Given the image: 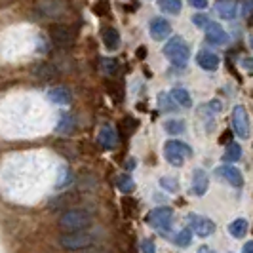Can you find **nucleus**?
I'll return each mask as SVG.
<instances>
[{"mask_svg":"<svg viewBox=\"0 0 253 253\" xmlns=\"http://www.w3.org/2000/svg\"><path fill=\"white\" fill-rule=\"evenodd\" d=\"M93 225V217L86 210H65L59 217V228L65 232H80L88 230Z\"/></svg>","mask_w":253,"mask_h":253,"instance_id":"nucleus-1","label":"nucleus"},{"mask_svg":"<svg viewBox=\"0 0 253 253\" xmlns=\"http://www.w3.org/2000/svg\"><path fill=\"white\" fill-rule=\"evenodd\" d=\"M164 55L175 67H185L190 59V48L183 37H171L166 42Z\"/></svg>","mask_w":253,"mask_h":253,"instance_id":"nucleus-2","label":"nucleus"},{"mask_svg":"<svg viewBox=\"0 0 253 253\" xmlns=\"http://www.w3.org/2000/svg\"><path fill=\"white\" fill-rule=\"evenodd\" d=\"M192 156V149L187 143L179 139H169L164 143V158L175 168H181L185 164V160Z\"/></svg>","mask_w":253,"mask_h":253,"instance_id":"nucleus-3","label":"nucleus"},{"mask_svg":"<svg viewBox=\"0 0 253 253\" xmlns=\"http://www.w3.org/2000/svg\"><path fill=\"white\" fill-rule=\"evenodd\" d=\"M147 223L152 228H156L158 232L168 234L171 230V225H173V210L168 208V206H158V208H154V210L149 211Z\"/></svg>","mask_w":253,"mask_h":253,"instance_id":"nucleus-4","label":"nucleus"},{"mask_svg":"<svg viewBox=\"0 0 253 253\" xmlns=\"http://www.w3.org/2000/svg\"><path fill=\"white\" fill-rule=\"evenodd\" d=\"M93 234H89L88 230H80V232H65L59 238V244L69 252H80V250H88L93 246Z\"/></svg>","mask_w":253,"mask_h":253,"instance_id":"nucleus-5","label":"nucleus"},{"mask_svg":"<svg viewBox=\"0 0 253 253\" xmlns=\"http://www.w3.org/2000/svg\"><path fill=\"white\" fill-rule=\"evenodd\" d=\"M230 126L236 137L240 139H250V133H252V126H250V114L246 111L244 105H236L232 109L230 114Z\"/></svg>","mask_w":253,"mask_h":253,"instance_id":"nucleus-6","label":"nucleus"},{"mask_svg":"<svg viewBox=\"0 0 253 253\" xmlns=\"http://www.w3.org/2000/svg\"><path fill=\"white\" fill-rule=\"evenodd\" d=\"M50 38L51 42L57 48H73L76 42V31L69 25H51L50 29Z\"/></svg>","mask_w":253,"mask_h":253,"instance_id":"nucleus-7","label":"nucleus"},{"mask_svg":"<svg viewBox=\"0 0 253 253\" xmlns=\"http://www.w3.org/2000/svg\"><path fill=\"white\" fill-rule=\"evenodd\" d=\"M187 223H189L190 230H192L196 236H200V238L211 236L217 228L215 223H213L211 219L202 217V215H196V213H189V215H187Z\"/></svg>","mask_w":253,"mask_h":253,"instance_id":"nucleus-8","label":"nucleus"},{"mask_svg":"<svg viewBox=\"0 0 253 253\" xmlns=\"http://www.w3.org/2000/svg\"><path fill=\"white\" fill-rule=\"evenodd\" d=\"M230 37L228 33L223 29V25H219L217 21H211L208 29H206V42L211 46H227Z\"/></svg>","mask_w":253,"mask_h":253,"instance_id":"nucleus-9","label":"nucleus"},{"mask_svg":"<svg viewBox=\"0 0 253 253\" xmlns=\"http://www.w3.org/2000/svg\"><path fill=\"white\" fill-rule=\"evenodd\" d=\"M215 171L219 177H223L227 183H230L234 189H242L244 187V175H242L240 169L234 168L232 164H221Z\"/></svg>","mask_w":253,"mask_h":253,"instance_id":"nucleus-10","label":"nucleus"},{"mask_svg":"<svg viewBox=\"0 0 253 253\" xmlns=\"http://www.w3.org/2000/svg\"><path fill=\"white\" fill-rule=\"evenodd\" d=\"M149 33H151L152 40H166V38L171 35V25L169 21L164 19V17H154L149 23Z\"/></svg>","mask_w":253,"mask_h":253,"instance_id":"nucleus-11","label":"nucleus"},{"mask_svg":"<svg viewBox=\"0 0 253 253\" xmlns=\"http://www.w3.org/2000/svg\"><path fill=\"white\" fill-rule=\"evenodd\" d=\"M37 10L40 12V15H42V17H48V19H57V17H63V15H65L67 6H65L63 2H55V0H51V2H38Z\"/></svg>","mask_w":253,"mask_h":253,"instance_id":"nucleus-12","label":"nucleus"},{"mask_svg":"<svg viewBox=\"0 0 253 253\" xmlns=\"http://www.w3.org/2000/svg\"><path fill=\"white\" fill-rule=\"evenodd\" d=\"M196 63H198L200 69L208 71V73H215L217 69H219V65H221V59H219V55L213 53V51L200 50L196 53Z\"/></svg>","mask_w":253,"mask_h":253,"instance_id":"nucleus-13","label":"nucleus"},{"mask_svg":"<svg viewBox=\"0 0 253 253\" xmlns=\"http://www.w3.org/2000/svg\"><path fill=\"white\" fill-rule=\"evenodd\" d=\"M238 10H240L238 2H232V0H219V2H215L217 15L221 19H225V21H232L238 15Z\"/></svg>","mask_w":253,"mask_h":253,"instance_id":"nucleus-14","label":"nucleus"},{"mask_svg":"<svg viewBox=\"0 0 253 253\" xmlns=\"http://www.w3.org/2000/svg\"><path fill=\"white\" fill-rule=\"evenodd\" d=\"M97 141L105 151H113L114 147L118 145V131L113 126H103L97 133Z\"/></svg>","mask_w":253,"mask_h":253,"instance_id":"nucleus-15","label":"nucleus"},{"mask_svg":"<svg viewBox=\"0 0 253 253\" xmlns=\"http://www.w3.org/2000/svg\"><path fill=\"white\" fill-rule=\"evenodd\" d=\"M208 187H210V177L208 173L204 171L202 168H196L192 171V192L196 196H204L208 192Z\"/></svg>","mask_w":253,"mask_h":253,"instance_id":"nucleus-16","label":"nucleus"},{"mask_svg":"<svg viewBox=\"0 0 253 253\" xmlns=\"http://www.w3.org/2000/svg\"><path fill=\"white\" fill-rule=\"evenodd\" d=\"M101 38H103V44H105V48H107V50L114 51V50H118V48H120L122 38H120V33H118L114 27H103Z\"/></svg>","mask_w":253,"mask_h":253,"instance_id":"nucleus-17","label":"nucleus"},{"mask_svg":"<svg viewBox=\"0 0 253 253\" xmlns=\"http://www.w3.org/2000/svg\"><path fill=\"white\" fill-rule=\"evenodd\" d=\"M248 230H250V223H248L244 217L234 219V221L228 225V234H230L232 238H236V240H242V238L248 234Z\"/></svg>","mask_w":253,"mask_h":253,"instance_id":"nucleus-18","label":"nucleus"},{"mask_svg":"<svg viewBox=\"0 0 253 253\" xmlns=\"http://www.w3.org/2000/svg\"><path fill=\"white\" fill-rule=\"evenodd\" d=\"M48 99L51 103H57V105H69V103L73 101V95H71V91L63 86H57V88H51L48 91Z\"/></svg>","mask_w":253,"mask_h":253,"instance_id":"nucleus-19","label":"nucleus"},{"mask_svg":"<svg viewBox=\"0 0 253 253\" xmlns=\"http://www.w3.org/2000/svg\"><path fill=\"white\" fill-rule=\"evenodd\" d=\"M169 95H171V99L177 103L179 107H183V109H190V107H192V97H190L189 89H185V88H173Z\"/></svg>","mask_w":253,"mask_h":253,"instance_id":"nucleus-20","label":"nucleus"},{"mask_svg":"<svg viewBox=\"0 0 253 253\" xmlns=\"http://www.w3.org/2000/svg\"><path fill=\"white\" fill-rule=\"evenodd\" d=\"M114 185H116V189L120 190V192H124V194H129V192L135 190V181H133V177H131L129 173H120V175H116Z\"/></svg>","mask_w":253,"mask_h":253,"instance_id":"nucleus-21","label":"nucleus"},{"mask_svg":"<svg viewBox=\"0 0 253 253\" xmlns=\"http://www.w3.org/2000/svg\"><path fill=\"white\" fill-rule=\"evenodd\" d=\"M242 158V147L238 143H230L228 147H225V152H223V160L227 164H234Z\"/></svg>","mask_w":253,"mask_h":253,"instance_id":"nucleus-22","label":"nucleus"},{"mask_svg":"<svg viewBox=\"0 0 253 253\" xmlns=\"http://www.w3.org/2000/svg\"><path fill=\"white\" fill-rule=\"evenodd\" d=\"M164 129L169 135H181V133H185L187 126H185V120H181V118H169L164 122Z\"/></svg>","mask_w":253,"mask_h":253,"instance_id":"nucleus-23","label":"nucleus"},{"mask_svg":"<svg viewBox=\"0 0 253 253\" xmlns=\"http://www.w3.org/2000/svg\"><path fill=\"white\" fill-rule=\"evenodd\" d=\"M75 126H76V122L71 114H61L59 124H57V127H55V131H57V133H63V135H71L73 129H75Z\"/></svg>","mask_w":253,"mask_h":253,"instance_id":"nucleus-24","label":"nucleus"},{"mask_svg":"<svg viewBox=\"0 0 253 253\" xmlns=\"http://www.w3.org/2000/svg\"><path fill=\"white\" fill-rule=\"evenodd\" d=\"M73 183V171L69 166H61L59 168V173H57V181H55V189L61 190L65 187H69Z\"/></svg>","mask_w":253,"mask_h":253,"instance_id":"nucleus-25","label":"nucleus"},{"mask_svg":"<svg viewBox=\"0 0 253 253\" xmlns=\"http://www.w3.org/2000/svg\"><path fill=\"white\" fill-rule=\"evenodd\" d=\"M156 4H158V8L164 13H168V15H177V13L181 12V8H183V4H181L179 0H158Z\"/></svg>","mask_w":253,"mask_h":253,"instance_id":"nucleus-26","label":"nucleus"},{"mask_svg":"<svg viewBox=\"0 0 253 253\" xmlns=\"http://www.w3.org/2000/svg\"><path fill=\"white\" fill-rule=\"evenodd\" d=\"M158 107H160L162 113H173L177 109V103L171 99L169 93L162 91V93H158Z\"/></svg>","mask_w":253,"mask_h":253,"instance_id":"nucleus-27","label":"nucleus"},{"mask_svg":"<svg viewBox=\"0 0 253 253\" xmlns=\"http://www.w3.org/2000/svg\"><path fill=\"white\" fill-rule=\"evenodd\" d=\"M190 242H192V230L189 227L179 230L177 236H175V244H177L179 248H189Z\"/></svg>","mask_w":253,"mask_h":253,"instance_id":"nucleus-28","label":"nucleus"},{"mask_svg":"<svg viewBox=\"0 0 253 253\" xmlns=\"http://www.w3.org/2000/svg\"><path fill=\"white\" fill-rule=\"evenodd\" d=\"M101 69L107 76H114L118 73V61L116 59H101Z\"/></svg>","mask_w":253,"mask_h":253,"instance_id":"nucleus-29","label":"nucleus"},{"mask_svg":"<svg viewBox=\"0 0 253 253\" xmlns=\"http://www.w3.org/2000/svg\"><path fill=\"white\" fill-rule=\"evenodd\" d=\"M160 187H162V189H166L168 192H177V190H179V183H177V179L164 175V177L160 179Z\"/></svg>","mask_w":253,"mask_h":253,"instance_id":"nucleus-30","label":"nucleus"},{"mask_svg":"<svg viewBox=\"0 0 253 253\" xmlns=\"http://www.w3.org/2000/svg\"><path fill=\"white\" fill-rule=\"evenodd\" d=\"M192 23L198 27V29H204V31H206L211 21H210V17H208L206 13H194V15H192Z\"/></svg>","mask_w":253,"mask_h":253,"instance_id":"nucleus-31","label":"nucleus"},{"mask_svg":"<svg viewBox=\"0 0 253 253\" xmlns=\"http://www.w3.org/2000/svg\"><path fill=\"white\" fill-rule=\"evenodd\" d=\"M240 12H242V17H246V19H252V17H253V0L240 4Z\"/></svg>","mask_w":253,"mask_h":253,"instance_id":"nucleus-32","label":"nucleus"},{"mask_svg":"<svg viewBox=\"0 0 253 253\" xmlns=\"http://www.w3.org/2000/svg\"><path fill=\"white\" fill-rule=\"evenodd\" d=\"M109 2H97L95 6H93V12L97 13V15H107L109 13Z\"/></svg>","mask_w":253,"mask_h":253,"instance_id":"nucleus-33","label":"nucleus"},{"mask_svg":"<svg viewBox=\"0 0 253 253\" xmlns=\"http://www.w3.org/2000/svg\"><path fill=\"white\" fill-rule=\"evenodd\" d=\"M141 252L143 253H156V246H154V242L152 240H143L141 242Z\"/></svg>","mask_w":253,"mask_h":253,"instance_id":"nucleus-34","label":"nucleus"},{"mask_svg":"<svg viewBox=\"0 0 253 253\" xmlns=\"http://www.w3.org/2000/svg\"><path fill=\"white\" fill-rule=\"evenodd\" d=\"M232 135H234V131H232V129H225V131H223V135H221V139H219V143H221V145H225V147H228L230 143H234V141H232Z\"/></svg>","mask_w":253,"mask_h":253,"instance_id":"nucleus-35","label":"nucleus"},{"mask_svg":"<svg viewBox=\"0 0 253 253\" xmlns=\"http://www.w3.org/2000/svg\"><path fill=\"white\" fill-rule=\"evenodd\" d=\"M208 109H210V111H211L213 114L221 113V111H223V103L219 101V99H211V101L208 103Z\"/></svg>","mask_w":253,"mask_h":253,"instance_id":"nucleus-36","label":"nucleus"},{"mask_svg":"<svg viewBox=\"0 0 253 253\" xmlns=\"http://www.w3.org/2000/svg\"><path fill=\"white\" fill-rule=\"evenodd\" d=\"M192 8H196V10H204V8H208V2L206 0H190L189 2Z\"/></svg>","mask_w":253,"mask_h":253,"instance_id":"nucleus-37","label":"nucleus"},{"mask_svg":"<svg viewBox=\"0 0 253 253\" xmlns=\"http://www.w3.org/2000/svg\"><path fill=\"white\" fill-rule=\"evenodd\" d=\"M242 253H253V240H250V242H246V244H244Z\"/></svg>","mask_w":253,"mask_h":253,"instance_id":"nucleus-38","label":"nucleus"},{"mask_svg":"<svg viewBox=\"0 0 253 253\" xmlns=\"http://www.w3.org/2000/svg\"><path fill=\"white\" fill-rule=\"evenodd\" d=\"M135 55H137V59H145V57H147V48H145V46H141V48H137V51H135Z\"/></svg>","mask_w":253,"mask_h":253,"instance_id":"nucleus-39","label":"nucleus"},{"mask_svg":"<svg viewBox=\"0 0 253 253\" xmlns=\"http://www.w3.org/2000/svg\"><path fill=\"white\" fill-rule=\"evenodd\" d=\"M135 164H137V162H135V158H129V160L126 162V169H127V171L135 169Z\"/></svg>","mask_w":253,"mask_h":253,"instance_id":"nucleus-40","label":"nucleus"},{"mask_svg":"<svg viewBox=\"0 0 253 253\" xmlns=\"http://www.w3.org/2000/svg\"><path fill=\"white\" fill-rule=\"evenodd\" d=\"M198 253H217L215 250H211L210 246H202V248H198Z\"/></svg>","mask_w":253,"mask_h":253,"instance_id":"nucleus-41","label":"nucleus"},{"mask_svg":"<svg viewBox=\"0 0 253 253\" xmlns=\"http://www.w3.org/2000/svg\"><path fill=\"white\" fill-rule=\"evenodd\" d=\"M86 253H107V252H103V250H91V252H86Z\"/></svg>","mask_w":253,"mask_h":253,"instance_id":"nucleus-42","label":"nucleus"},{"mask_svg":"<svg viewBox=\"0 0 253 253\" xmlns=\"http://www.w3.org/2000/svg\"><path fill=\"white\" fill-rule=\"evenodd\" d=\"M250 44H252V50H253V35L250 37Z\"/></svg>","mask_w":253,"mask_h":253,"instance_id":"nucleus-43","label":"nucleus"}]
</instances>
